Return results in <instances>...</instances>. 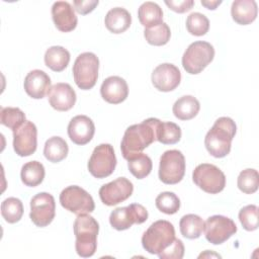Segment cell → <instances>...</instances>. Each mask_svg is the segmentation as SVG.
<instances>
[{"instance_id":"cell-1","label":"cell","mask_w":259,"mask_h":259,"mask_svg":"<svg viewBox=\"0 0 259 259\" xmlns=\"http://www.w3.org/2000/svg\"><path fill=\"white\" fill-rule=\"evenodd\" d=\"M160 121L158 118L150 117L125 130L120 144L121 154L125 160L142 153L144 149L157 141V127Z\"/></svg>"},{"instance_id":"cell-2","label":"cell","mask_w":259,"mask_h":259,"mask_svg":"<svg viewBox=\"0 0 259 259\" xmlns=\"http://www.w3.org/2000/svg\"><path fill=\"white\" fill-rule=\"evenodd\" d=\"M236 132V123L231 117L222 116L218 118L204 138L207 152L214 158L226 157L231 151Z\"/></svg>"},{"instance_id":"cell-3","label":"cell","mask_w":259,"mask_h":259,"mask_svg":"<svg viewBox=\"0 0 259 259\" xmlns=\"http://www.w3.org/2000/svg\"><path fill=\"white\" fill-rule=\"evenodd\" d=\"M99 225L97 221L87 214H78L74 222V234L76 237L75 248L79 256L83 258L94 255L97 248V235Z\"/></svg>"},{"instance_id":"cell-4","label":"cell","mask_w":259,"mask_h":259,"mask_svg":"<svg viewBox=\"0 0 259 259\" xmlns=\"http://www.w3.org/2000/svg\"><path fill=\"white\" fill-rule=\"evenodd\" d=\"M175 239L174 226L165 220L154 222L143 234V248L150 254H159Z\"/></svg>"},{"instance_id":"cell-5","label":"cell","mask_w":259,"mask_h":259,"mask_svg":"<svg viewBox=\"0 0 259 259\" xmlns=\"http://www.w3.org/2000/svg\"><path fill=\"white\" fill-rule=\"evenodd\" d=\"M99 60L93 53L80 54L73 65V77L76 85L82 90L94 87L98 78Z\"/></svg>"},{"instance_id":"cell-6","label":"cell","mask_w":259,"mask_h":259,"mask_svg":"<svg viewBox=\"0 0 259 259\" xmlns=\"http://www.w3.org/2000/svg\"><path fill=\"white\" fill-rule=\"evenodd\" d=\"M214 49L207 41H194L188 46L182 56L184 70L192 75L199 74L213 60Z\"/></svg>"},{"instance_id":"cell-7","label":"cell","mask_w":259,"mask_h":259,"mask_svg":"<svg viewBox=\"0 0 259 259\" xmlns=\"http://www.w3.org/2000/svg\"><path fill=\"white\" fill-rule=\"evenodd\" d=\"M192 180L200 189L206 193L217 194L226 186L224 172L212 164L202 163L195 167L192 172Z\"/></svg>"},{"instance_id":"cell-8","label":"cell","mask_w":259,"mask_h":259,"mask_svg":"<svg viewBox=\"0 0 259 259\" xmlns=\"http://www.w3.org/2000/svg\"><path fill=\"white\" fill-rule=\"evenodd\" d=\"M185 174V158L178 150H168L160 158L159 178L165 184H177Z\"/></svg>"},{"instance_id":"cell-9","label":"cell","mask_w":259,"mask_h":259,"mask_svg":"<svg viewBox=\"0 0 259 259\" xmlns=\"http://www.w3.org/2000/svg\"><path fill=\"white\" fill-rule=\"evenodd\" d=\"M116 166V157L110 144H100L93 150L88 161V170L95 178L111 175Z\"/></svg>"},{"instance_id":"cell-10","label":"cell","mask_w":259,"mask_h":259,"mask_svg":"<svg viewBox=\"0 0 259 259\" xmlns=\"http://www.w3.org/2000/svg\"><path fill=\"white\" fill-rule=\"evenodd\" d=\"M60 203L65 209L77 215L92 212L95 208L92 196L85 189L77 185H71L62 190Z\"/></svg>"},{"instance_id":"cell-11","label":"cell","mask_w":259,"mask_h":259,"mask_svg":"<svg viewBox=\"0 0 259 259\" xmlns=\"http://www.w3.org/2000/svg\"><path fill=\"white\" fill-rule=\"evenodd\" d=\"M148 220L147 209L139 203L113 209L109 215L111 227L117 231L130 229L134 224H143Z\"/></svg>"},{"instance_id":"cell-12","label":"cell","mask_w":259,"mask_h":259,"mask_svg":"<svg viewBox=\"0 0 259 259\" xmlns=\"http://www.w3.org/2000/svg\"><path fill=\"white\" fill-rule=\"evenodd\" d=\"M56 213V202L52 194L39 192L30 200L29 217L31 222L39 228L49 226Z\"/></svg>"},{"instance_id":"cell-13","label":"cell","mask_w":259,"mask_h":259,"mask_svg":"<svg viewBox=\"0 0 259 259\" xmlns=\"http://www.w3.org/2000/svg\"><path fill=\"white\" fill-rule=\"evenodd\" d=\"M203 231L205 239L209 243L220 245L236 234L237 226L230 218L215 214L206 220Z\"/></svg>"},{"instance_id":"cell-14","label":"cell","mask_w":259,"mask_h":259,"mask_svg":"<svg viewBox=\"0 0 259 259\" xmlns=\"http://www.w3.org/2000/svg\"><path fill=\"white\" fill-rule=\"evenodd\" d=\"M37 147V130L33 122L25 120L13 131V149L20 157L32 155Z\"/></svg>"},{"instance_id":"cell-15","label":"cell","mask_w":259,"mask_h":259,"mask_svg":"<svg viewBox=\"0 0 259 259\" xmlns=\"http://www.w3.org/2000/svg\"><path fill=\"white\" fill-rule=\"evenodd\" d=\"M133 191V183L125 177H118L100 187L99 197L105 205L112 206L126 200Z\"/></svg>"},{"instance_id":"cell-16","label":"cell","mask_w":259,"mask_h":259,"mask_svg":"<svg viewBox=\"0 0 259 259\" xmlns=\"http://www.w3.org/2000/svg\"><path fill=\"white\" fill-rule=\"evenodd\" d=\"M152 83L154 87L162 92H170L178 87L181 81L179 69L170 63L157 66L152 73Z\"/></svg>"},{"instance_id":"cell-17","label":"cell","mask_w":259,"mask_h":259,"mask_svg":"<svg viewBox=\"0 0 259 259\" xmlns=\"http://www.w3.org/2000/svg\"><path fill=\"white\" fill-rule=\"evenodd\" d=\"M95 133V125L92 119L86 115L74 116L68 124V136L76 145L88 144Z\"/></svg>"},{"instance_id":"cell-18","label":"cell","mask_w":259,"mask_h":259,"mask_svg":"<svg viewBox=\"0 0 259 259\" xmlns=\"http://www.w3.org/2000/svg\"><path fill=\"white\" fill-rule=\"evenodd\" d=\"M51 106L58 111L71 109L76 102V92L68 83H56L48 92Z\"/></svg>"},{"instance_id":"cell-19","label":"cell","mask_w":259,"mask_h":259,"mask_svg":"<svg viewBox=\"0 0 259 259\" xmlns=\"http://www.w3.org/2000/svg\"><path fill=\"white\" fill-rule=\"evenodd\" d=\"M100 94L101 97L108 103H121L128 95L127 83L119 76H110L102 82Z\"/></svg>"},{"instance_id":"cell-20","label":"cell","mask_w":259,"mask_h":259,"mask_svg":"<svg viewBox=\"0 0 259 259\" xmlns=\"http://www.w3.org/2000/svg\"><path fill=\"white\" fill-rule=\"evenodd\" d=\"M52 17L56 27L62 32H69L77 26V16L69 2L57 1L52 6Z\"/></svg>"},{"instance_id":"cell-21","label":"cell","mask_w":259,"mask_h":259,"mask_svg":"<svg viewBox=\"0 0 259 259\" xmlns=\"http://www.w3.org/2000/svg\"><path fill=\"white\" fill-rule=\"evenodd\" d=\"M24 90L28 96L34 99H41L51 89V79L41 70L30 71L24 79Z\"/></svg>"},{"instance_id":"cell-22","label":"cell","mask_w":259,"mask_h":259,"mask_svg":"<svg viewBox=\"0 0 259 259\" xmlns=\"http://www.w3.org/2000/svg\"><path fill=\"white\" fill-rule=\"evenodd\" d=\"M257 12V3L254 0H235L232 3V18L238 24H250L256 19Z\"/></svg>"},{"instance_id":"cell-23","label":"cell","mask_w":259,"mask_h":259,"mask_svg":"<svg viewBox=\"0 0 259 259\" xmlns=\"http://www.w3.org/2000/svg\"><path fill=\"white\" fill-rule=\"evenodd\" d=\"M106 28L112 33L124 32L132 23V16L130 12L122 7H115L110 9L104 18Z\"/></svg>"},{"instance_id":"cell-24","label":"cell","mask_w":259,"mask_h":259,"mask_svg":"<svg viewBox=\"0 0 259 259\" xmlns=\"http://www.w3.org/2000/svg\"><path fill=\"white\" fill-rule=\"evenodd\" d=\"M199 109V101L194 96L184 95L175 101L172 111L178 119L189 120L197 115Z\"/></svg>"},{"instance_id":"cell-25","label":"cell","mask_w":259,"mask_h":259,"mask_svg":"<svg viewBox=\"0 0 259 259\" xmlns=\"http://www.w3.org/2000/svg\"><path fill=\"white\" fill-rule=\"evenodd\" d=\"M138 17L143 26L150 28L163 22V11L157 3L147 1L139 7Z\"/></svg>"},{"instance_id":"cell-26","label":"cell","mask_w":259,"mask_h":259,"mask_svg":"<svg viewBox=\"0 0 259 259\" xmlns=\"http://www.w3.org/2000/svg\"><path fill=\"white\" fill-rule=\"evenodd\" d=\"M70 62V53L61 46H53L49 48L45 54V64L48 68L55 72L65 70Z\"/></svg>"},{"instance_id":"cell-27","label":"cell","mask_w":259,"mask_h":259,"mask_svg":"<svg viewBox=\"0 0 259 259\" xmlns=\"http://www.w3.org/2000/svg\"><path fill=\"white\" fill-rule=\"evenodd\" d=\"M69 152L68 144L66 141L58 136L52 137L47 140L44 147V155L52 163H58L64 160Z\"/></svg>"},{"instance_id":"cell-28","label":"cell","mask_w":259,"mask_h":259,"mask_svg":"<svg viewBox=\"0 0 259 259\" xmlns=\"http://www.w3.org/2000/svg\"><path fill=\"white\" fill-rule=\"evenodd\" d=\"M45 174V167L40 162L30 161L22 166L20 177L24 185L29 187H35L42 182Z\"/></svg>"},{"instance_id":"cell-29","label":"cell","mask_w":259,"mask_h":259,"mask_svg":"<svg viewBox=\"0 0 259 259\" xmlns=\"http://www.w3.org/2000/svg\"><path fill=\"white\" fill-rule=\"evenodd\" d=\"M179 228L183 237L193 240L199 238L202 234L204 222L199 215L189 213L181 218L179 222Z\"/></svg>"},{"instance_id":"cell-30","label":"cell","mask_w":259,"mask_h":259,"mask_svg":"<svg viewBox=\"0 0 259 259\" xmlns=\"http://www.w3.org/2000/svg\"><path fill=\"white\" fill-rule=\"evenodd\" d=\"M127 161V167L130 172L138 179H143L147 177L152 171V160L148 155L144 153H140Z\"/></svg>"},{"instance_id":"cell-31","label":"cell","mask_w":259,"mask_h":259,"mask_svg":"<svg viewBox=\"0 0 259 259\" xmlns=\"http://www.w3.org/2000/svg\"><path fill=\"white\" fill-rule=\"evenodd\" d=\"M181 128L171 121H160L157 127V141L164 145H173L180 141Z\"/></svg>"},{"instance_id":"cell-32","label":"cell","mask_w":259,"mask_h":259,"mask_svg":"<svg viewBox=\"0 0 259 259\" xmlns=\"http://www.w3.org/2000/svg\"><path fill=\"white\" fill-rule=\"evenodd\" d=\"M1 214L9 224H15L20 221L23 214V204L16 197H8L1 203Z\"/></svg>"},{"instance_id":"cell-33","label":"cell","mask_w":259,"mask_h":259,"mask_svg":"<svg viewBox=\"0 0 259 259\" xmlns=\"http://www.w3.org/2000/svg\"><path fill=\"white\" fill-rule=\"evenodd\" d=\"M144 36L148 44L152 46H164L166 45L171 36L170 27L167 23L162 22L156 26L145 28L144 30Z\"/></svg>"},{"instance_id":"cell-34","label":"cell","mask_w":259,"mask_h":259,"mask_svg":"<svg viewBox=\"0 0 259 259\" xmlns=\"http://www.w3.org/2000/svg\"><path fill=\"white\" fill-rule=\"evenodd\" d=\"M237 185L238 188L246 194L256 192L259 186V175L257 170L248 168L241 171L238 176Z\"/></svg>"},{"instance_id":"cell-35","label":"cell","mask_w":259,"mask_h":259,"mask_svg":"<svg viewBox=\"0 0 259 259\" xmlns=\"http://www.w3.org/2000/svg\"><path fill=\"white\" fill-rule=\"evenodd\" d=\"M0 120L3 125L14 131L26 119L24 112L18 107H1Z\"/></svg>"},{"instance_id":"cell-36","label":"cell","mask_w":259,"mask_h":259,"mask_svg":"<svg viewBox=\"0 0 259 259\" xmlns=\"http://www.w3.org/2000/svg\"><path fill=\"white\" fill-rule=\"evenodd\" d=\"M155 203L157 208L166 214H174L180 208V199L174 192L171 191L160 193L156 197Z\"/></svg>"},{"instance_id":"cell-37","label":"cell","mask_w":259,"mask_h":259,"mask_svg":"<svg viewBox=\"0 0 259 259\" xmlns=\"http://www.w3.org/2000/svg\"><path fill=\"white\" fill-rule=\"evenodd\" d=\"M186 28L192 35H204L209 28L208 18L199 12H193L188 15L186 19Z\"/></svg>"},{"instance_id":"cell-38","label":"cell","mask_w":259,"mask_h":259,"mask_svg":"<svg viewBox=\"0 0 259 259\" xmlns=\"http://www.w3.org/2000/svg\"><path fill=\"white\" fill-rule=\"evenodd\" d=\"M239 220L246 231H255L258 229V206L249 204L239 211Z\"/></svg>"},{"instance_id":"cell-39","label":"cell","mask_w":259,"mask_h":259,"mask_svg":"<svg viewBox=\"0 0 259 259\" xmlns=\"http://www.w3.org/2000/svg\"><path fill=\"white\" fill-rule=\"evenodd\" d=\"M161 259H181L184 256V245L180 239H174L171 245L158 254Z\"/></svg>"},{"instance_id":"cell-40","label":"cell","mask_w":259,"mask_h":259,"mask_svg":"<svg viewBox=\"0 0 259 259\" xmlns=\"http://www.w3.org/2000/svg\"><path fill=\"white\" fill-rule=\"evenodd\" d=\"M98 0H74L73 5L75 10L82 15H86L90 12H92L95 7L98 5Z\"/></svg>"},{"instance_id":"cell-41","label":"cell","mask_w":259,"mask_h":259,"mask_svg":"<svg viewBox=\"0 0 259 259\" xmlns=\"http://www.w3.org/2000/svg\"><path fill=\"white\" fill-rule=\"evenodd\" d=\"M165 4L173 11L177 12V13H184L189 11L193 5H194V1L193 0H178V1H174V0H166Z\"/></svg>"},{"instance_id":"cell-42","label":"cell","mask_w":259,"mask_h":259,"mask_svg":"<svg viewBox=\"0 0 259 259\" xmlns=\"http://www.w3.org/2000/svg\"><path fill=\"white\" fill-rule=\"evenodd\" d=\"M220 4H222L221 0L220 1H218V0H215V1H209V0L204 1V0H202L201 1V5H203L205 8L210 9V10H214Z\"/></svg>"}]
</instances>
